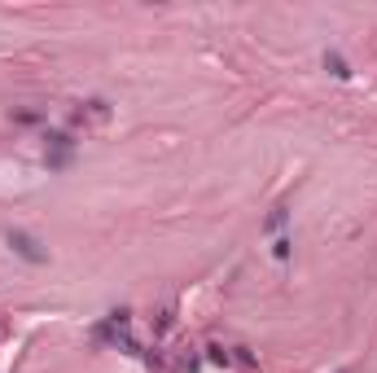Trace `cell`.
Returning a JSON list of instances; mask_svg holds the SVG:
<instances>
[{
	"label": "cell",
	"mask_w": 377,
	"mask_h": 373,
	"mask_svg": "<svg viewBox=\"0 0 377 373\" xmlns=\"http://www.w3.org/2000/svg\"><path fill=\"white\" fill-rule=\"evenodd\" d=\"M325 66H329V71H334L338 79H347V75H351V71H347V62H342L338 53H325Z\"/></svg>",
	"instance_id": "277c9868"
},
{
	"label": "cell",
	"mask_w": 377,
	"mask_h": 373,
	"mask_svg": "<svg viewBox=\"0 0 377 373\" xmlns=\"http://www.w3.org/2000/svg\"><path fill=\"white\" fill-rule=\"evenodd\" d=\"M71 150H75V141L66 132H53V136H48V150H44V163L48 167H62L71 158Z\"/></svg>",
	"instance_id": "7a4b0ae2"
},
{
	"label": "cell",
	"mask_w": 377,
	"mask_h": 373,
	"mask_svg": "<svg viewBox=\"0 0 377 373\" xmlns=\"http://www.w3.org/2000/svg\"><path fill=\"white\" fill-rule=\"evenodd\" d=\"M106 119H110L106 101H88L84 110H75V123H106Z\"/></svg>",
	"instance_id": "3957f363"
},
{
	"label": "cell",
	"mask_w": 377,
	"mask_h": 373,
	"mask_svg": "<svg viewBox=\"0 0 377 373\" xmlns=\"http://www.w3.org/2000/svg\"><path fill=\"white\" fill-rule=\"evenodd\" d=\"M5 246H9V251H18L27 264H44V251H40L27 233H18V229H9V233H5Z\"/></svg>",
	"instance_id": "6da1fadb"
}]
</instances>
